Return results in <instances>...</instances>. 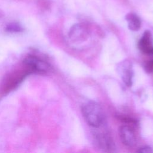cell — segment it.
Returning <instances> with one entry per match:
<instances>
[{
    "label": "cell",
    "instance_id": "cell-4",
    "mask_svg": "<svg viewBox=\"0 0 153 153\" xmlns=\"http://www.w3.org/2000/svg\"><path fill=\"white\" fill-rule=\"evenodd\" d=\"M94 140L97 146L105 152H113L115 149L112 137L106 133L96 132L94 134Z\"/></svg>",
    "mask_w": 153,
    "mask_h": 153
},
{
    "label": "cell",
    "instance_id": "cell-7",
    "mask_svg": "<svg viewBox=\"0 0 153 153\" xmlns=\"http://www.w3.org/2000/svg\"><path fill=\"white\" fill-rule=\"evenodd\" d=\"M138 48L143 53L153 55V38L149 30L144 32L138 42Z\"/></svg>",
    "mask_w": 153,
    "mask_h": 153
},
{
    "label": "cell",
    "instance_id": "cell-12",
    "mask_svg": "<svg viewBox=\"0 0 153 153\" xmlns=\"http://www.w3.org/2000/svg\"><path fill=\"white\" fill-rule=\"evenodd\" d=\"M7 29L10 31H19L20 30V26L18 25H16V24H13L10 25L8 26Z\"/></svg>",
    "mask_w": 153,
    "mask_h": 153
},
{
    "label": "cell",
    "instance_id": "cell-8",
    "mask_svg": "<svg viewBox=\"0 0 153 153\" xmlns=\"http://www.w3.org/2000/svg\"><path fill=\"white\" fill-rule=\"evenodd\" d=\"M126 19L128 23L129 29L133 31L138 30L141 25V22L139 17L134 13H128L126 16Z\"/></svg>",
    "mask_w": 153,
    "mask_h": 153
},
{
    "label": "cell",
    "instance_id": "cell-6",
    "mask_svg": "<svg viewBox=\"0 0 153 153\" xmlns=\"http://www.w3.org/2000/svg\"><path fill=\"white\" fill-rule=\"evenodd\" d=\"M119 135L121 142L126 146L132 147L136 144V137L135 133L130 126H121L119 128Z\"/></svg>",
    "mask_w": 153,
    "mask_h": 153
},
{
    "label": "cell",
    "instance_id": "cell-9",
    "mask_svg": "<svg viewBox=\"0 0 153 153\" xmlns=\"http://www.w3.org/2000/svg\"><path fill=\"white\" fill-rule=\"evenodd\" d=\"M86 35L85 31L79 26L74 27L69 33L70 38L75 42L83 41L84 38H86Z\"/></svg>",
    "mask_w": 153,
    "mask_h": 153
},
{
    "label": "cell",
    "instance_id": "cell-1",
    "mask_svg": "<svg viewBox=\"0 0 153 153\" xmlns=\"http://www.w3.org/2000/svg\"><path fill=\"white\" fill-rule=\"evenodd\" d=\"M82 116L87 123L93 128H99L103 123L105 115L103 111L97 103L88 102L81 107Z\"/></svg>",
    "mask_w": 153,
    "mask_h": 153
},
{
    "label": "cell",
    "instance_id": "cell-5",
    "mask_svg": "<svg viewBox=\"0 0 153 153\" xmlns=\"http://www.w3.org/2000/svg\"><path fill=\"white\" fill-rule=\"evenodd\" d=\"M30 72V71L26 67L24 70H19L17 72H14L7 79L4 85V91H9L13 89Z\"/></svg>",
    "mask_w": 153,
    "mask_h": 153
},
{
    "label": "cell",
    "instance_id": "cell-10",
    "mask_svg": "<svg viewBox=\"0 0 153 153\" xmlns=\"http://www.w3.org/2000/svg\"><path fill=\"white\" fill-rule=\"evenodd\" d=\"M137 152L139 153H152L153 152V149L149 146H144L140 148Z\"/></svg>",
    "mask_w": 153,
    "mask_h": 153
},
{
    "label": "cell",
    "instance_id": "cell-11",
    "mask_svg": "<svg viewBox=\"0 0 153 153\" xmlns=\"http://www.w3.org/2000/svg\"><path fill=\"white\" fill-rule=\"evenodd\" d=\"M145 69L148 72H152L153 71V59L148 61L145 64Z\"/></svg>",
    "mask_w": 153,
    "mask_h": 153
},
{
    "label": "cell",
    "instance_id": "cell-2",
    "mask_svg": "<svg viewBox=\"0 0 153 153\" xmlns=\"http://www.w3.org/2000/svg\"><path fill=\"white\" fill-rule=\"evenodd\" d=\"M24 64L31 72H36L45 73L49 71L51 68L47 62L33 56L27 57L24 60Z\"/></svg>",
    "mask_w": 153,
    "mask_h": 153
},
{
    "label": "cell",
    "instance_id": "cell-3",
    "mask_svg": "<svg viewBox=\"0 0 153 153\" xmlns=\"http://www.w3.org/2000/svg\"><path fill=\"white\" fill-rule=\"evenodd\" d=\"M117 71L126 85L130 87L132 85L133 78L131 62L128 60H124L120 62L117 65Z\"/></svg>",
    "mask_w": 153,
    "mask_h": 153
}]
</instances>
